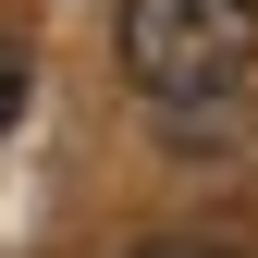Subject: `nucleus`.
Returning a JSON list of instances; mask_svg holds the SVG:
<instances>
[{
  "label": "nucleus",
  "instance_id": "1",
  "mask_svg": "<svg viewBox=\"0 0 258 258\" xmlns=\"http://www.w3.org/2000/svg\"><path fill=\"white\" fill-rule=\"evenodd\" d=\"M123 74L172 111H209L221 86L258 61V0H123Z\"/></svg>",
  "mask_w": 258,
  "mask_h": 258
},
{
  "label": "nucleus",
  "instance_id": "2",
  "mask_svg": "<svg viewBox=\"0 0 258 258\" xmlns=\"http://www.w3.org/2000/svg\"><path fill=\"white\" fill-rule=\"evenodd\" d=\"M13 111H25V61L0 49V123H13Z\"/></svg>",
  "mask_w": 258,
  "mask_h": 258
}]
</instances>
